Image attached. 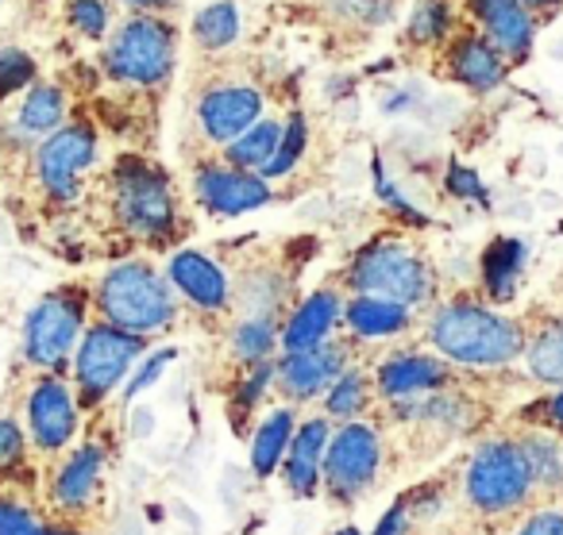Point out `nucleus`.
Masks as SVG:
<instances>
[{
	"label": "nucleus",
	"mask_w": 563,
	"mask_h": 535,
	"mask_svg": "<svg viewBox=\"0 0 563 535\" xmlns=\"http://www.w3.org/2000/svg\"><path fill=\"white\" fill-rule=\"evenodd\" d=\"M429 343L463 366H509L525 350V332L506 312L478 301H452L432 316Z\"/></svg>",
	"instance_id": "obj_1"
},
{
	"label": "nucleus",
	"mask_w": 563,
	"mask_h": 535,
	"mask_svg": "<svg viewBox=\"0 0 563 535\" xmlns=\"http://www.w3.org/2000/svg\"><path fill=\"white\" fill-rule=\"evenodd\" d=\"M112 212H117L120 227L128 235L155 243V247L170 239L174 224H178V209H174L166 174L135 155L117 163V174H112Z\"/></svg>",
	"instance_id": "obj_2"
},
{
	"label": "nucleus",
	"mask_w": 563,
	"mask_h": 535,
	"mask_svg": "<svg viewBox=\"0 0 563 535\" xmlns=\"http://www.w3.org/2000/svg\"><path fill=\"white\" fill-rule=\"evenodd\" d=\"M97 309L124 332H163L174 320V293L147 263H120L97 286Z\"/></svg>",
	"instance_id": "obj_3"
},
{
	"label": "nucleus",
	"mask_w": 563,
	"mask_h": 535,
	"mask_svg": "<svg viewBox=\"0 0 563 535\" xmlns=\"http://www.w3.org/2000/svg\"><path fill=\"white\" fill-rule=\"evenodd\" d=\"M355 293L367 297H386V301H398L406 309L424 304L432 297V270L424 266V258L417 250H409L406 243H367L360 255L352 258V270H347Z\"/></svg>",
	"instance_id": "obj_4"
},
{
	"label": "nucleus",
	"mask_w": 563,
	"mask_h": 535,
	"mask_svg": "<svg viewBox=\"0 0 563 535\" xmlns=\"http://www.w3.org/2000/svg\"><path fill=\"white\" fill-rule=\"evenodd\" d=\"M467 501L471 509L486 512V516H501L514 512L529 501L532 473L529 458H525L521 443L514 439H490L471 455L467 466Z\"/></svg>",
	"instance_id": "obj_5"
},
{
	"label": "nucleus",
	"mask_w": 563,
	"mask_h": 535,
	"mask_svg": "<svg viewBox=\"0 0 563 535\" xmlns=\"http://www.w3.org/2000/svg\"><path fill=\"white\" fill-rule=\"evenodd\" d=\"M147 339L140 332H124V327L93 324L78 339V358H74V378H78V404L97 409L112 389L124 381V374L135 366V358L143 355Z\"/></svg>",
	"instance_id": "obj_6"
},
{
	"label": "nucleus",
	"mask_w": 563,
	"mask_h": 535,
	"mask_svg": "<svg viewBox=\"0 0 563 535\" xmlns=\"http://www.w3.org/2000/svg\"><path fill=\"white\" fill-rule=\"evenodd\" d=\"M104 70L120 86H158L174 70V27L155 16H132L120 24L104 51Z\"/></svg>",
	"instance_id": "obj_7"
},
{
	"label": "nucleus",
	"mask_w": 563,
	"mask_h": 535,
	"mask_svg": "<svg viewBox=\"0 0 563 535\" xmlns=\"http://www.w3.org/2000/svg\"><path fill=\"white\" fill-rule=\"evenodd\" d=\"M81 324H86V293L78 286H66L47 293L24 324V355L32 366L47 374H63L70 363V350L81 339Z\"/></svg>",
	"instance_id": "obj_8"
},
{
	"label": "nucleus",
	"mask_w": 563,
	"mask_h": 535,
	"mask_svg": "<svg viewBox=\"0 0 563 535\" xmlns=\"http://www.w3.org/2000/svg\"><path fill=\"white\" fill-rule=\"evenodd\" d=\"M378 466H383V439L371 424L360 420H347L336 435L324 447V486L336 501H352V497L367 493L371 481L378 478Z\"/></svg>",
	"instance_id": "obj_9"
},
{
	"label": "nucleus",
	"mask_w": 563,
	"mask_h": 535,
	"mask_svg": "<svg viewBox=\"0 0 563 535\" xmlns=\"http://www.w3.org/2000/svg\"><path fill=\"white\" fill-rule=\"evenodd\" d=\"M97 163V135L89 124H70L47 135V143L35 155V170H40V186L51 201L70 204L81 193V174Z\"/></svg>",
	"instance_id": "obj_10"
},
{
	"label": "nucleus",
	"mask_w": 563,
	"mask_h": 535,
	"mask_svg": "<svg viewBox=\"0 0 563 535\" xmlns=\"http://www.w3.org/2000/svg\"><path fill=\"white\" fill-rule=\"evenodd\" d=\"M27 424L40 450H63L78 432V393L63 374H43L27 393Z\"/></svg>",
	"instance_id": "obj_11"
},
{
	"label": "nucleus",
	"mask_w": 563,
	"mask_h": 535,
	"mask_svg": "<svg viewBox=\"0 0 563 535\" xmlns=\"http://www.w3.org/2000/svg\"><path fill=\"white\" fill-rule=\"evenodd\" d=\"M194 193L212 216H243L251 209H263L271 201V186L258 174L235 170V166L209 163L197 170Z\"/></svg>",
	"instance_id": "obj_12"
},
{
	"label": "nucleus",
	"mask_w": 563,
	"mask_h": 535,
	"mask_svg": "<svg viewBox=\"0 0 563 535\" xmlns=\"http://www.w3.org/2000/svg\"><path fill=\"white\" fill-rule=\"evenodd\" d=\"M344 363V347H332V343H317L309 350H286V358L274 366V386H278L282 397H290L294 404L313 401L317 393H324L347 370Z\"/></svg>",
	"instance_id": "obj_13"
},
{
	"label": "nucleus",
	"mask_w": 563,
	"mask_h": 535,
	"mask_svg": "<svg viewBox=\"0 0 563 535\" xmlns=\"http://www.w3.org/2000/svg\"><path fill=\"white\" fill-rule=\"evenodd\" d=\"M258 112H263V97L258 89L251 86H224V89H212V93L201 97V127L212 143H232L240 140L247 127L258 124Z\"/></svg>",
	"instance_id": "obj_14"
},
{
	"label": "nucleus",
	"mask_w": 563,
	"mask_h": 535,
	"mask_svg": "<svg viewBox=\"0 0 563 535\" xmlns=\"http://www.w3.org/2000/svg\"><path fill=\"white\" fill-rule=\"evenodd\" d=\"M329 439H332L329 420H306L301 427H294L290 450H286V458H282V478H286V486H290L294 497H313L317 493Z\"/></svg>",
	"instance_id": "obj_15"
},
{
	"label": "nucleus",
	"mask_w": 563,
	"mask_h": 535,
	"mask_svg": "<svg viewBox=\"0 0 563 535\" xmlns=\"http://www.w3.org/2000/svg\"><path fill=\"white\" fill-rule=\"evenodd\" d=\"M170 286L178 289L186 301H194L201 312H224L228 309V274L217 263H209L197 250H178L166 270Z\"/></svg>",
	"instance_id": "obj_16"
},
{
	"label": "nucleus",
	"mask_w": 563,
	"mask_h": 535,
	"mask_svg": "<svg viewBox=\"0 0 563 535\" xmlns=\"http://www.w3.org/2000/svg\"><path fill=\"white\" fill-rule=\"evenodd\" d=\"M475 12L486 27V40L498 47L501 58L521 63L532 47V16L525 0H475Z\"/></svg>",
	"instance_id": "obj_17"
},
{
	"label": "nucleus",
	"mask_w": 563,
	"mask_h": 535,
	"mask_svg": "<svg viewBox=\"0 0 563 535\" xmlns=\"http://www.w3.org/2000/svg\"><path fill=\"white\" fill-rule=\"evenodd\" d=\"M101 473H104V447L101 443H86V447L74 450V455L63 462V470L55 473L51 497H55V504L66 512L86 509V504L97 497Z\"/></svg>",
	"instance_id": "obj_18"
},
{
	"label": "nucleus",
	"mask_w": 563,
	"mask_h": 535,
	"mask_svg": "<svg viewBox=\"0 0 563 535\" xmlns=\"http://www.w3.org/2000/svg\"><path fill=\"white\" fill-rule=\"evenodd\" d=\"M448 386V366L424 355H394L390 363L378 366V393L401 401V397H421L437 393Z\"/></svg>",
	"instance_id": "obj_19"
},
{
	"label": "nucleus",
	"mask_w": 563,
	"mask_h": 535,
	"mask_svg": "<svg viewBox=\"0 0 563 535\" xmlns=\"http://www.w3.org/2000/svg\"><path fill=\"white\" fill-rule=\"evenodd\" d=\"M344 316V304L332 289H317L313 297L301 301V309L290 316V324L282 327V347L286 350H309L317 343L329 339V332L336 327V320Z\"/></svg>",
	"instance_id": "obj_20"
},
{
	"label": "nucleus",
	"mask_w": 563,
	"mask_h": 535,
	"mask_svg": "<svg viewBox=\"0 0 563 535\" xmlns=\"http://www.w3.org/2000/svg\"><path fill=\"white\" fill-rule=\"evenodd\" d=\"M448 63H452L455 81L475 89V93H494L501 86V78H506V63H501L498 47L490 40H478V35L455 40Z\"/></svg>",
	"instance_id": "obj_21"
},
{
	"label": "nucleus",
	"mask_w": 563,
	"mask_h": 535,
	"mask_svg": "<svg viewBox=\"0 0 563 535\" xmlns=\"http://www.w3.org/2000/svg\"><path fill=\"white\" fill-rule=\"evenodd\" d=\"M529 263V243L521 239H494L483 255V289L494 304L514 301L517 281H521V270Z\"/></svg>",
	"instance_id": "obj_22"
},
{
	"label": "nucleus",
	"mask_w": 563,
	"mask_h": 535,
	"mask_svg": "<svg viewBox=\"0 0 563 535\" xmlns=\"http://www.w3.org/2000/svg\"><path fill=\"white\" fill-rule=\"evenodd\" d=\"M344 320L360 339H386L409 327V309L386 297H367L360 293L352 304H344Z\"/></svg>",
	"instance_id": "obj_23"
},
{
	"label": "nucleus",
	"mask_w": 563,
	"mask_h": 535,
	"mask_svg": "<svg viewBox=\"0 0 563 535\" xmlns=\"http://www.w3.org/2000/svg\"><path fill=\"white\" fill-rule=\"evenodd\" d=\"M290 439H294V409H274L266 416V424L255 432V443H251V470L258 478H271L282 466V458H286V450H290Z\"/></svg>",
	"instance_id": "obj_24"
},
{
	"label": "nucleus",
	"mask_w": 563,
	"mask_h": 535,
	"mask_svg": "<svg viewBox=\"0 0 563 535\" xmlns=\"http://www.w3.org/2000/svg\"><path fill=\"white\" fill-rule=\"evenodd\" d=\"M63 116H66L63 93H58L55 86H32L24 104H20L16 127L27 140H35V135H55L58 127H63Z\"/></svg>",
	"instance_id": "obj_25"
},
{
	"label": "nucleus",
	"mask_w": 563,
	"mask_h": 535,
	"mask_svg": "<svg viewBox=\"0 0 563 535\" xmlns=\"http://www.w3.org/2000/svg\"><path fill=\"white\" fill-rule=\"evenodd\" d=\"M278 135H282V124H274V120H258V124L247 127L240 140H232V147H228V166L263 174L266 163L274 158V151H278Z\"/></svg>",
	"instance_id": "obj_26"
},
{
	"label": "nucleus",
	"mask_w": 563,
	"mask_h": 535,
	"mask_svg": "<svg viewBox=\"0 0 563 535\" xmlns=\"http://www.w3.org/2000/svg\"><path fill=\"white\" fill-rule=\"evenodd\" d=\"M278 339H282V335H278V320H274V312H251V316L235 327L232 350H235V358H240V363L255 366V363H263V358L271 355Z\"/></svg>",
	"instance_id": "obj_27"
},
{
	"label": "nucleus",
	"mask_w": 563,
	"mask_h": 535,
	"mask_svg": "<svg viewBox=\"0 0 563 535\" xmlns=\"http://www.w3.org/2000/svg\"><path fill=\"white\" fill-rule=\"evenodd\" d=\"M235 35H240V12H235L232 0H217V4H209V9H201L194 16V40L205 51L228 47V43H235Z\"/></svg>",
	"instance_id": "obj_28"
},
{
	"label": "nucleus",
	"mask_w": 563,
	"mask_h": 535,
	"mask_svg": "<svg viewBox=\"0 0 563 535\" xmlns=\"http://www.w3.org/2000/svg\"><path fill=\"white\" fill-rule=\"evenodd\" d=\"M529 374L548 386H563V320H552L529 347Z\"/></svg>",
	"instance_id": "obj_29"
},
{
	"label": "nucleus",
	"mask_w": 563,
	"mask_h": 535,
	"mask_svg": "<svg viewBox=\"0 0 563 535\" xmlns=\"http://www.w3.org/2000/svg\"><path fill=\"white\" fill-rule=\"evenodd\" d=\"M371 401V381L363 370H344L336 381L329 386V401H324V409H329V416L336 420H355L363 409H367Z\"/></svg>",
	"instance_id": "obj_30"
},
{
	"label": "nucleus",
	"mask_w": 563,
	"mask_h": 535,
	"mask_svg": "<svg viewBox=\"0 0 563 535\" xmlns=\"http://www.w3.org/2000/svg\"><path fill=\"white\" fill-rule=\"evenodd\" d=\"M525 458H529V473H532V486H544V489H555L563 486V450L555 439L548 435H529L521 443Z\"/></svg>",
	"instance_id": "obj_31"
},
{
	"label": "nucleus",
	"mask_w": 563,
	"mask_h": 535,
	"mask_svg": "<svg viewBox=\"0 0 563 535\" xmlns=\"http://www.w3.org/2000/svg\"><path fill=\"white\" fill-rule=\"evenodd\" d=\"M306 143H309L306 116H301V112H294V116L286 120V124H282L278 151H274V158L266 163L263 178H282V174H290L294 166L301 163V155H306Z\"/></svg>",
	"instance_id": "obj_32"
},
{
	"label": "nucleus",
	"mask_w": 563,
	"mask_h": 535,
	"mask_svg": "<svg viewBox=\"0 0 563 535\" xmlns=\"http://www.w3.org/2000/svg\"><path fill=\"white\" fill-rule=\"evenodd\" d=\"M448 24H452V16H448L444 0H421L413 9V16H409V40H413L417 47H429V43L444 40Z\"/></svg>",
	"instance_id": "obj_33"
},
{
	"label": "nucleus",
	"mask_w": 563,
	"mask_h": 535,
	"mask_svg": "<svg viewBox=\"0 0 563 535\" xmlns=\"http://www.w3.org/2000/svg\"><path fill=\"white\" fill-rule=\"evenodd\" d=\"M32 81H35L32 55H24V51H16V47L0 51V101L20 93V89H27Z\"/></svg>",
	"instance_id": "obj_34"
},
{
	"label": "nucleus",
	"mask_w": 563,
	"mask_h": 535,
	"mask_svg": "<svg viewBox=\"0 0 563 535\" xmlns=\"http://www.w3.org/2000/svg\"><path fill=\"white\" fill-rule=\"evenodd\" d=\"M70 24L86 40H101L109 32V9L104 0H70Z\"/></svg>",
	"instance_id": "obj_35"
},
{
	"label": "nucleus",
	"mask_w": 563,
	"mask_h": 535,
	"mask_svg": "<svg viewBox=\"0 0 563 535\" xmlns=\"http://www.w3.org/2000/svg\"><path fill=\"white\" fill-rule=\"evenodd\" d=\"M444 186L452 189L455 197H463V201H475V204H490V193H486V186L478 181V174L475 170H467L463 163H452L448 166V178H444Z\"/></svg>",
	"instance_id": "obj_36"
},
{
	"label": "nucleus",
	"mask_w": 563,
	"mask_h": 535,
	"mask_svg": "<svg viewBox=\"0 0 563 535\" xmlns=\"http://www.w3.org/2000/svg\"><path fill=\"white\" fill-rule=\"evenodd\" d=\"M375 193L383 197V201L390 204V209L398 212L401 220H409V224H417V227H424V224H429V220H424L421 212H417L413 204H409L406 197L398 193V186H394V181L386 178V170H383V163H378V158H375Z\"/></svg>",
	"instance_id": "obj_37"
},
{
	"label": "nucleus",
	"mask_w": 563,
	"mask_h": 535,
	"mask_svg": "<svg viewBox=\"0 0 563 535\" xmlns=\"http://www.w3.org/2000/svg\"><path fill=\"white\" fill-rule=\"evenodd\" d=\"M174 355H178V350H174V347H166V350H158V355H151L147 363L140 366V374H135V378L124 386V404H128V401H135V397H140L147 386H155V381L163 378L166 366L174 363Z\"/></svg>",
	"instance_id": "obj_38"
},
{
	"label": "nucleus",
	"mask_w": 563,
	"mask_h": 535,
	"mask_svg": "<svg viewBox=\"0 0 563 535\" xmlns=\"http://www.w3.org/2000/svg\"><path fill=\"white\" fill-rule=\"evenodd\" d=\"M40 527L32 509H24L12 497H0V535H32Z\"/></svg>",
	"instance_id": "obj_39"
},
{
	"label": "nucleus",
	"mask_w": 563,
	"mask_h": 535,
	"mask_svg": "<svg viewBox=\"0 0 563 535\" xmlns=\"http://www.w3.org/2000/svg\"><path fill=\"white\" fill-rule=\"evenodd\" d=\"M24 432L16 427V420L0 416V470H12V466L24 462Z\"/></svg>",
	"instance_id": "obj_40"
},
{
	"label": "nucleus",
	"mask_w": 563,
	"mask_h": 535,
	"mask_svg": "<svg viewBox=\"0 0 563 535\" xmlns=\"http://www.w3.org/2000/svg\"><path fill=\"white\" fill-rule=\"evenodd\" d=\"M332 9L344 20H355V24H378V20L390 16L386 0H332Z\"/></svg>",
	"instance_id": "obj_41"
},
{
	"label": "nucleus",
	"mask_w": 563,
	"mask_h": 535,
	"mask_svg": "<svg viewBox=\"0 0 563 535\" xmlns=\"http://www.w3.org/2000/svg\"><path fill=\"white\" fill-rule=\"evenodd\" d=\"M274 381V366L271 363H255L251 366V374H247V381L240 386V393H235V404L240 409H255L258 404V397H263V389Z\"/></svg>",
	"instance_id": "obj_42"
},
{
	"label": "nucleus",
	"mask_w": 563,
	"mask_h": 535,
	"mask_svg": "<svg viewBox=\"0 0 563 535\" xmlns=\"http://www.w3.org/2000/svg\"><path fill=\"white\" fill-rule=\"evenodd\" d=\"M517 535H563V512L560 509H544V512H532L529 520L521 524Z\"/></svg>",
	"instance_id": "obj_43"
},
{
	"label": "nucleus",
	"mask_w": 563,
	"mask_h": 535,
	"mask_svg": "<svg viewBox=\"0 0 563 535\" xmlns=\"http://www.w3.org/2000/svg\"><path fill=\"white\" fill-rule=\"evenodd\" d=\"M409 516H413V512H409V501L390 504V509H386V516L375 524V535H406L409 532Z\"/></svg>",
	"instance_id": "obj_44"
},
{
	"label": "nucleus",
	"mask_w": 563,
	"mask_h": 535,
	"mask_svg": "<svg viewBox=\"0 0 563 535\" xmlns=\"http://www.w3.org/2000/svg\"><path fill=\"white\" fill-rule=\"evenodd\" d=\"M525 416L540 420V424H548V427H563V389H560V393H552V397H544V401H540V409H525Z\"/></svg>",
	"instance_id": "obj_45"
},
{
	"label": "nucleus",
	"mask_w": 563,
	"mask_h": 535,
	"mask_svg": "<svg viewBox=\"0 0 563 535\" xmlns=\"http://www.w3.org/2000/svg\"><path fill=\"white\" fill-rule=\"evenodd\" d=\"M124 4H132V9H170L174 0H124Z\"/></svg>",
	"instance_id": "obj_46"
},
{
	"label": "nucleus",
	"mask_w": 563,
	"mask_h": 535,
	"mask_svg": "<svg viewBox=\"0 0 563 535\" xmlns=\"http://www.w3.org/2000/svg\"><path fill=\"white\" fill-rule=\"evenodd\" d=\"M552 4H560V0H525V9H552Z\"/></svg>",
	"instance_id": "obj_47"
},
{
	"label": "nucleus",
	"mask_w": 563,
	"mask_h": 535,
	"mask_svg": "<svg viewBox=\"0 0 563 535\" xmlns=\"http://www.w3.org/2000/svg\"><path fill=\"white\" fill-rule=\"evenodd\" d=\"M32 535H78V532H63V527H35Z\"/></svg>",
	"instance_id": "obj_48"
},
{
	"label": "nucleus",
	"mask_w": 563,
	"mask_h": 535,
	"mask_svg": "<svg viewBox=\"0 0 563 535\" xmlns=\"http://www.w3.org/2000/svg\"><path fill=\"white\" fill-rule=\"evenodd\" d=\"M552 58H563V43H552Z\"/></svg>",
	"instance_id": "obj_49"
},
{
	"label": "nucleus",
	"mask_w": 563,
	"mask_h": 535,
	"mask_svg": "<svg viewBox=\"0 0 563 535\" xmlns=\"http://www.w3.org/2000/svg\"><path fill=\"white\" fill-rule=\"evenodd\" d=\"M336 535H360V532H355V527H340Z\"/></svg>",
	"instance_id": "obj_50"
}]
</instances>
